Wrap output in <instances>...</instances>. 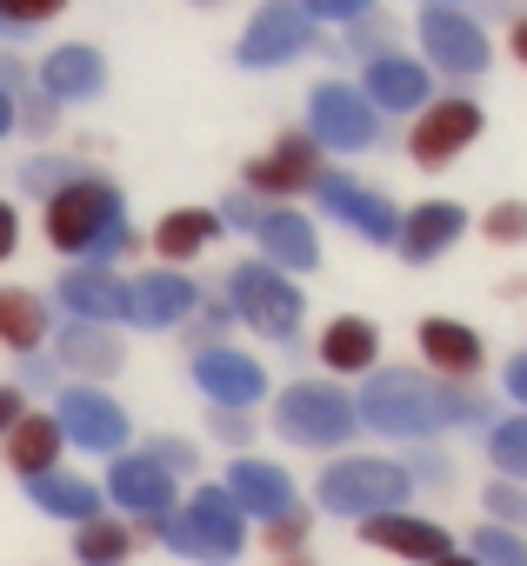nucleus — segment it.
<instances>
[{
	"label": "nucleus",
	"instance_id": "nucleus-18",
	"mask_svg": "<svg viewBox=\"0 0 527 566\" xmlns=\"http://www.w3.org/2000/svg\"><path fill=\"white\" fill-rule=\"evenodd\" d=\"M107 87V61L94 54V48H81V41H68V48H54L48 61H41V101H94Z\"/></svg>",
	"mask_w": 527,
	"mask_h": 566
},
{
	"label": "nucleus",
	"instance_id": "nucleus-6",
	"mask_svg": "<svg viewBox=\"0 0 527 566\" xmlns=\"http://www.w3.org/2000/svg\"><path fill=\"white\" fill-rule=\"evenodd\" d=\"M227 294H234V314H247V327H260L268 340H288L301 327V287L268 260H240L227 273Z\"/></svg>",
	"mask_w": 527,
	"mask_h": 566
},
{
	"label": "nucleus",
	"instance_id": "nucleus-27",
	"mask_svg": "<svg viewBox=\"0 0 527 566\" xmlns=\"http://www.w3.org/2000/svg\"><path fill=\"white\" fill-rule=\"evenodd\" d=\"M374 354H381V334H374V321H361V314H341V321L321 334V360H328L334 374H368Z\"/></svg>",
	"mask_w": 527,
	"mask_h": 566
},
{
	"label": "nucleus",
	"instance_id": "nucleus-26",
	"mask_svg": "<svg viewBox=\"0 0 527 566\" xmlns=\"http://www.w3.org/2000/svg\"><path fill=\"white\" fill-rule=\"evenodd\" d=\"M421 354H427V367L434 374H454V380H467L474 367H480V340H474V327H461V321H421Z\"/></svg>",
	"mask_w": 527,
	"mask_h": 566
},
{
	"label": "nucleus",
	"instance_id": "nucleus-47",
	"mask_svg": "<svg viewBox=\"0 0 527 566\" xmlns=\"http://www.w3.org/2000/svg\"><path fill=\"white\" fill-rule=\"evenodd\" d=\"M514 54H520V61H527V21H520V28H514Z\"/></svg>",
	"mask_w": 527,
	"mask_h": 566
},
{
	"label": "nucleus",
	"instance_id": "nucleus-3",
	"mask_svg": "<svg viewBox=\"0 0 527 566\" xmlns=\"http://www.w3.org/2000/svg\"><path fill=\"white\" fill-rule=\"evenodd\" d=\"M154 526H161V539H167L180 559H200V566H227V559L240 553V513H234L227 486H194L187 513H167V520H154Z\"/></svg>",
	"mask_w": 527,
	"mask_h": 566
},
{
	"label": "nucleus",
	"instance_id": "nucleus-50",
	"mask_svg": "<svg viewBox=\"0 0 527 566\" xmlns=\"http://www.w3.org/2000/svg\"><path fill=\"white\" fill-rule=\"evenodd\" d=\"M200 8H207V0H200Z\"/></svg>",
	"mask_w": 527,
	"mask_h": 566
},
{
	"label": "nucleus",
	"instance_id": "nucleus-14",
	"mask_svg": "<svg viewBox=\"0 0 527 566\" xmlns=\"http://www.w3.org/2000/svg\"><path fill=\"white\" fill-rule=\"evenodd\" d=\"M321 180V147L308 134H281L260 160H247V187L254 193H301Z\"/></svg>",
	"mask_w": 527,
	"mask_h": 566
},
{
	"label": "nucleus",
	"instance_id": "nucleus-23",
	"mask_svg": "<svg viewBox=\"0 0 527 566\" xmlns=\"http://www.w3.org/2000/svg\"><path fill=\"white\" fill-rule=\"evenodd\" d=\"M368 107H394V114H407V107H427V67L421 61H401V54H381V61H368Z\"/></svg>",
	"mask_w": 527,
	"mask_h": 566
},
{
	"label": "nucleus",
	"instance_id": "nucleus-11",
	"mask_svg": "<svg viewBox=\"0 0 527 566\" xmlns=\"http://www.w3.org/2000/svg\"><path fill=\"white\" fill-rule=\"evenodd\" d=\"M114 506H127V513H141V520H167L174 513V473L167 467H154L147 453H121L114 467H107V486H101Z\"/></svg>",
	"mask_w": 527,
	"mask_h": 566
},
{
	"label": "nucleus",
	"instance_id": "nucleus-19",
	"mask_svg": "<svg viewBox=\"0 0 527 566\" xmlns=\"http://www.w3.org/2000/svg\"><path fill=\"white\" fill-rule=\"evenodd\" d=\"M321 200H328V213H341L361 240H394V233H401V213H394L381 193H368V187H354V180H341V174L321 180Z\"/></svg>",
	"mask_w": 527,
	"mask_h": 566
},
{
	"label": "nucleus",
	"instance_id": "nucleus-34",
	"mask_svg": "<svg viewBox=\"0 0 527 566\" xmlns=\"http://www.w3.org/2000/svg\"><path fill=\"white\" fill-rule=\"evenodd\" d=\"M61 8H68V0H0V21H8V28H21V34H28V28L54 21Z\"/></svg>",
	"mask_w": 527,
	"mask_h": 566
},
{
	"label": "nucleus",
	"instance_id": "nucleus-7",
	"mask_svg": "<svg viewBox=\"0 0 527 566\" xmlns=\"http://www.w3.org/2000/svg\"><path fill=\"white\" fill-rule=\"evenodd\" d=\"M374 134H381V114L368 107L361 87H348V81H321L314 87V101H308V140L314 147L361 154V147H374Z\"/></svg>",
	"mask_w": 527,
	"mask_h": 566
},
{
	"label": "nucleus",
	"instance_id": "nucleus-25",
	"mask_svg": "<svg viewBox=\"0 0 527 566\" xmlns=\"http://www.w3.org/2000/svg\"><path fill=\"white\" fill-rule=\"evenodd\" d=\"M254 233H260V247H268V266H314V260H321L314 227H308L301 213H288V207L254 213Z\"/></svg>",
	"mask_w": 527,
	"mask_h": 566
},
{
	"label": "nucleus",
	"instance_id": "nucleus-49",
	"mask_svg": "<svg viewBox=\"0 0 527 566\" xmlns=\"http://www.w3.org/2000/svg\"><path fill=\"white\" fill-rule=\"evenodd\" d=\"M0 34H8V41H14V34H21V28H8V21H0Z\"/></svg>",
	"mask_w": 527,
	"mask_h": 566
},
{
	"label": "nucleus",
	"instance_id": "nucleus-39",
	"mask_svg": "<svg viewBox=\"0 0 527 566\" xmlns=\"http://www.w3.org/2000/svg\"><path fill=\"white\" fill-rule=\"evenodd\" d=\"M301 539H308V513H294V506H288L281 520H268V546H281V553H294Z\"/></svg>",
	"mask_w": 527,
	"mask_h": 566
},
{
	"label": "nucleus",
	"instance_id": "nucleus-4",
	"mask_svg": "<svg viewBox=\"0 0 527 566\" xmlns=\"http://www.w3.org/2000/svg\"><path fill=\"white\" fill-rule=\"evenodd\" d=\"M407 467L394 460H334L321 473V506L328 513H348V520H374V513H394L407 500Z\"/></svg>",
	"mask_w": 527,
	"mask_h": 566
},
{
	"label": "nucleus",
	"instance_id": "nucleus-22",
	"mask_svg": "<svg viewBox=\"0 0 527 566\" xmlns=\"http://www.w3.org/2000/svg\"><path fill=\"white\" fill-rule=\"evenodd\" d=\"M368 526V546H381V553H401V559H447V533L434 526V520H407V513H374V520H361Z\"/></svg>",
	"mask_w": 527,
	"mask_h": 566
},
{
	"label": "nucleus",
	"instance_id": "nucleus-41",
	"mask_svg": "<svg viewBox=\"0 0 527 566\" xmlns=\"http://www.w3.org/2000/svg\"><path fill=\"white\" fill-rule=\"evenodd\" d=\"M14 247H21V213L14 200H0V260H14Z\"/></svg>",
	"mask_w": 527,
	"mask_h": 566
},
{
	"label": "nucleus",
	"instance_id": "nucleus-46",
	"mask_svg": "<svg viewBox=\"0 0 527 566\" xmlns=\"http://www.w3.org/2000/svg\"><path fill=\"white\" fill-rule=\"evenodd\" d=\"M28 127L48 134V127H54V101H34V107H28Z\"/></svg>",
	"mask_w": 527,
	"mask_h": 566
},
{
	"label": "nucleus",
	"instance_id": "nucleus-5",
	"mask_svg": "<svg viewBox=\"0 0 527 566\" xmlns=\"http://www.w3.org/2000/svg\"><path fill=\"white\" fill-rule=\"evenodd\" d=\"M275 433L294 447H341V440H354V400L341 387H321V380L288 387L275 400Z\"/></svg>",
	"mask_w": 527,
	"mask_h": 566
},
{
	"label": "nucleus",
	"instance_id": "nucleus-37",
	"mask_svg": "<svg viewBox=\"0 0 527 566\" xmlns=\"http://www.w3.org/2000/svg\"><path fill=\"white\" fill-rule=\"evenodd\" d=\"M487 233H494V240H527V207H520V200H500V207L487 213Z\"/></svg>",
	"mask_w": 527,
	"mask_h": 566
},
{
	"label": "nucleus",
	"instance_id": "nucleus-31",
	"mask_svg": "<svg viewBox=\"0 0 527 566\" xmlns=\"http://www.w3.org/2000/svg\"><path fill=\"white\" fill-rule=\"evenodd\" d=\"M127 553H134V533L121 520H87L81 539H74V559L81 566H127Z\"/></svg>",
	"mask_w": 527,
	"mask_h": 566
},
{
	"label": "nucleus",
	"instance_id": "nucleus-40",
	"mask_svg": "<svg viewBox=\"0 0 527 566\" xmlns=\"http://www.w3.org/2000/svg\"><path fill=\"white\" fill-rule=\"evenodd\" d=\"M147 460H154V467H167V473H187V467H194V447H180V440H154V447H147Z\"/></svg>",
	"mask_w": 527,
	"mask_h": 566
},
{
	"label": "nucleus",
	"instance_id": "nucleus-16",
	"mask_svg": "<svg viewBox=\"0 0 527 566\" xmlns=\"http://www.w3.org/2000/svg\"><path fill=\"white\" fill-rule=\"evenodd\" d=\"M194 307H200V294H194L187 273H141L127 287V321L134 327H180Z\"/></svg>",
	"mask_w": 527,
	"mask_h": 566
},
{
	"label": "nucleus",
	"instance_id": "nucleus-24",
	"mask_svg": "<svg viewBox=\"0 0 527 566\" xmlns=\"http://www.w3.org/2000/svg\"><path fill=\"white\" fill-rule=\"evenodd\" d=\"M28 500L41 506V513H54V520H74V526H87V520H101V486L94 480H81V473H41V480H28Z\"/></svg>",
	"mask_w": 527,
	"mask_h": 566
},
{
	"label": "nucleus",
	"instance_id": "nucleus-9",
	"mask_svg": "<svg viewBox=\"0 0 527 566\" xmlns=\"http://www.w3.org/2000/svg\"><path fill=\"white\" fill-rule=\"evenodd\" d=\"M54 427H61V440H74L87 453H121V440H127V413L101 387H68Z\"/></svg>",
	"mask_w": 527,
	"mask_h": 566
},
{
	"label": "nucleus",
	"instance_id": "nucleus-29",
	"mask_svg": "<svg viewBox=\"0 0 527 566\" xmlns=\"http://www.w3.org/2000/svg\"><path fill=\"white\" fill-rule=\"evenodd\" d=\"M61 367L107 380V374H121V340L107 327H61Z\"/></svg>",
	"mask_w": 527,
	"mask_h": 566
},
{
	"label": "nucleus",
	"instance_id": "nucleus-36",
	"mask_svg": "<svg viewBox=\"0 0 527 566\" xmlns=\"http://www.w3.org/2000/svg\"><path fill=\"white\" fill-rule=\"evenodd\" d=\"M308 21H368L374 0H294Z\"/></svg>",
	"mask_w": 527,
	"mask_h": 566
},
{
	"label": "nucleus",
	"instance_id": "nucleus-48",
	"mask_svg": "<svg viewBox=\"0 0 527 566\" xmlns=\"http://www.w3.org/2000/svg\"><path fill=\"white\" fill-rule=\"evenodd\" d=\"M434 566H474V559H461V553H447V559H434Z\"/></svg>",
	"mask_w": 527,
	"mask_h": 566
},
{
	"label": "nucleus",
	"instance_id": "nucleus-17",
	"mask_svg": "<svg viewBox=\"0 0 527 566\" xmlns=\"http://www.w3.org/2000/svg\"><path fill=\"white\" fill-rule=\"evenodd\" d=\"M61 307L81 327H107V321H127V287L107 266H74V273H61Z\"/></svg>",
	"mask_w": 527,
	"mask_h": 566
},
{
	"label": "nucleus",
	"instance_id": "nucleus-44",
	"mask_svg": "<svg viewBox=\"0 0 527 566\" xmlns=\"http://www.w3.org/2000/svg\"><path fill=\"white\" fill-rule=\"evenodd\" d=\"M507 394H514V400H527V354H514V360H507Z\"/></svg>",
	"mask_w": 527,
	"mask_h": 566
},
{
	"label": "nucleus",
	"instance_id": "nucleus-10",
	"mask_svg": "<svg viewBox=\"0 0 527 566\" xmlns=\"http://www.w3.org/2000/svg\"><path fill=\"white\" fill-rule=\"evenodd\" d=\"M194 387L220 413H240V407H254L260 394H268V374H260V360H247L234 347H207V354H194Z\"/></svg>",
	"mask_w": 527,
	"mask_h": 566
},
{
	"label": "nucleus",
	"instance_id": "nucleus-13",
	"mask_svg": "<svg viewBox=\"0 0 527 566\" xmlns=\"http://www.w3.org/2000/svg\"><path fill=\"white\" fill-rule=\"evenodd\" d=\"M474 134H480V107H474V101H427V114L414 120L407 147H414L421 167H441V160H454Z\"/></svg>",
	"mask_w": 527,
	"mask_h": 566
},
{
	"label": "nucleus",
	"instance_id": "nucleus-2",
	"mask_svg": "<svg viewBox=\"0 0 527 566\" xmlns=\"http://www.w3.org/2000/svg\"><path fill=\"white\" fill-rule=\"evenodd\" d=\"M354 420L394 433V440H427L447 427V387L441 380H414V374H374L361 387Z\"/></svg>",
	"mask_w": 527,
	"mask_h": 566
},
{
	"label": "nucleus",
	"instance_id": "nucleus-30",
	"mask_svg": "<svg viewBox=\"0 0 527 566\" xmlns=\"http://www.w3.org/2000/svg\"><path fill=\"white\" fill-rule=\"evenodd\" d=\"M214 233H220V213H207V207H174V213L154 227V247H161V260H194Z\"/></svg>",
	"mask_w": 527,
	"mask_h": 566
},
{
	"label": "nucleus",
	"instance_id": "nucleus-15",
	"mask_svg": "<svg viewBox=\"0 0 527 566\" xmlns=\"http://www.w3.org/2000/svg\"><path fill=\"white\" fill-rule=\"evenodd\" d=\"M227 500H234V513H247V520H281V513L294 506V480H288L275 460H234V467H227Z\"/></svg>",
	"mask_w": 527,
	"mask_h": 566
},
{
	"label": "nucleus",
	"instance_id": "nucleus-21",
	"mask_svg": "<svg viewBox=\"0 0 527 566\" xmlns=\"http://www.w3.org/2000/svg\"><path fill=\"white\" fill-rule=\"evenodd\" d=\"M61 427H54V413H21L14 427H8V467L21 473V480H41V473H54L61 467Z\"/></svg>",
	"mask_w": 527,
	"mask_h": 566
},
{
	"label": "nucleus",
	"instance_id": "nucleus-35",
	"mask_svg": "<svg viewBox=\"0 0 527 566\" xmlns=\"http://www.w3.org/2000/svg\"><path fill=\"white\" fill-rule=\"evenodd\" d=\"M487 513L514 533V526H527V493L520 486H487Z\"/></svg>",
	"mask_w": 527,
	"mask_h": 566
},
{
	"label": "nucleus",
	"instance_id": "nucleus-32",
	"mask_svg": "<svg viewBox=\"0 0 527 566\" xmlns=\"http://www.w3.org/2000/svg\"><path fill=\"white\" fill-rule=\"evenodd\" d=\"M487 453H494V467H500V473H520V480H527V413L500 420V427L487 433Z\"/></svg>",
	"mask_w": 527,
	"mask_h": 566
},
{
	"label": "nucleus",
	"instance_id": "nucleus-38",
	"mask_svg": "<svg viewBox=\"0 0 527 566\" xmlns=\"http://www.w3.org/2000/svg\"><path fill=\"white\" fill-rule=\"evenodd\" d=\"M21 180H28L34 193H61L74 174H68V160H28V174H21Z\"/></svg>",
	"mask_w": 527,
	"mask_h": 566
},
{
	"label": "nucleus",
	"instance_id": "nucleus-45",
	"mask_svg": "<svg viewBox=\"0 0 527 566\" xmlns=\"http://www.w3.org/2000/svg\"><path fill=\"white\" fill-rule=\"evenodd\" d=\"M14 127H21V107H14V94H8V87H0V140H8Z\"/></svg>",
	"mask_w": 527,
	"mask_h": 566
},
{
	"label": "nucleus",
	"instance_id": "nucleus-12",
	"mask_svg": "<svg viewBox=\"0 0 527 566\" xmlns=\"http://www.w3.org/2000/svg\"><path fill=\"white\" fill-rule=\"evenodd\" d=\"M421 48H427V61L447 67V74H480V67H487V34H480L467 14H454V8H427V14H421Z\"/></svg>",
	"mask_w": 527,
	"mask_h": 566
},
{
	"label": "nucleus",
	"instance_id": "nucleus-28",
	"mask_svg": "<svg viewBox=\"0 0 527 566\" xmlns=\"http://www.w3.org/2000/svg\"><path fill=\"white\" fill-rule=\"evenodd\" d=\"M41 340H48V301L28 287H0V347L34 354Z\"/></svg>",
	"mask_w": 527,
	"mask_h": 566
},
{
	"label": "nucleus",
	"instance_id": "nucleus-1",
	"mask_svg": "<svg viewBox=\"0 0 527 566\" xmlns=\"http://www.w3.org/2000/svg\"><path fill=\"white\" fill-rule=\"evenodd\" d=\"M121 227H127V200L114 180L74 174L61 193H48V247H61V253H94Z\"/></svg>",
	"mask_w": 527,
	"mask_h": 566
},
{
	"label": "nucleus",
	"instance_id": "nucleus-33",
	"mask_svg": "<svg viewBox=\"0 0 527 566\" xmlns=\"http://www.w3.org/2000/svg\"><path fill=\"white\" fill-rule=\"evenodd\" d=\"M474 546H480V559H474V566H527V539H520V533H507V526L474 533Z\"/></svg>",
	"mask_w": 527,
	"mask_h": 566
},
{
	"label": "nucleus",
	"instance_id": "nucleus-8",
	"mask_svg": "<svg viewBox=\"0 0 527 566\" xmlns=\"http://www.w3.org/2000/svg\"><path fill=\"white\" fill-rule=\"evenodd\" d=\"M314 41V21L294 8V0H268L254 21H247V34H240V67H281V61H294L301 48Z\"/></svg>",
	"mask_w": 527,
	"mask_h": 566
},
{
	"label": "nucleus",
	"instance_id": "nucleus-42",
	"mask_svg": "<svg viewBox=\"0 0 527 566\" xmlns=\"http://www.w3.org/2000/svg\"><path fill=\"white\" fill-rule=\"evenodd\" d=\"M28 407H21V387H0V440H8V427L21 420Z\"/></svg>",
	"mask_w": 527,
	"mask_h": 566
},
{
	"label": "nucleus",
	"instance_id": "nucleus-20",
	"mask_svg": "<svg viewBox=\"0 0 527 566\" xmlns=\"http://www.w3.org/2000/svg\"><path fill=\"white\" fill-rule=\"evenodd\" d=\"M461 227H467V213L454 207V200H421L414 213H407V227L394 233V247H401V260H434V253H447L454 240H461Z\"/></svg>",
	"mask_w": 527,
	"mask_h": 566
},
{
	"label": "nucleus",
	"instance_id": "nucleus-43",
	"mask_svg": "<svg viewBox=\"0 0 527 566\" xmlns=\"http://www.w3.org/2000/svg\"><path fill=\"white\" fill-rule=\"evenodd\" d=\"M214 433H220V440H247V420H240V413H220V407H214Z\"/></svg>",
	"mask_w": 527,
	"mask_h": 566
}]
</instances>
